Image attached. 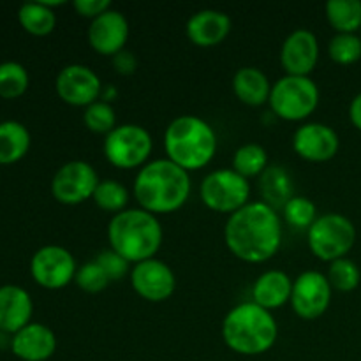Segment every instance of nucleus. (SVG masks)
<instances>
[{
  "instance_id": "32",
  "label": "nucleus",
  "mask_w": 361,
  "mask_h": 361,
  "mask_svg": "<svg viewBox=\"0 0 361 361\" xmlns=\"http://www.w3.org/2000/svg\"><path fill=\"white\" fill-rule=\"evenodd\" d=\"M328 55L338 66H353L361 59L358 34H335L328 42Z\"/></svg>"
},
{
  "instance_id": "40",
  "label": "nucleus",
  "mask_w": 361,
  "mask_h": 361,
  "mask_svg": "<svg viewBox=\"0 0 361 361\" xmlns=\"http://www.w3.org/2000/svg\"><path fill=\"white\" fill-rule=\"evenodd\" d=\"M360 37H361V32H360Z\"/></svg>"
},
{
  "instance_id": "4",
  "label": "nucleus",
  "mask_w": 361,
  "mask_h": 361,
  "mask_svg": "<svg viewBox=\"0 0 361 361\" xmlns=\"http://www.w3.org/2000/svg\"><path fill=\"white\" fill-rule=\"evenodd\" d=\"M164 231L157 215L143 208H129L113 215L108 224L109 249L137 264L155 257L162 245Z\"/></svg>"
},
{
  "instance_id": "36",
  "label": "nucleus",
  "mask_w": 361,
  "mask_h": 361,
  "mask_svg": "<svg viewBox=\"0 0 361 361\" xmlns=\"http://www.w3.org/2000/svg\"><path fill=\"white\" fill-rule=\"evenodd\" d=\"M73 7L81 18H87L92 21L111 9V2L109 0H74Z\"/></svg>"
},
{
  "instance_id": "8",
  "label": "nucleus",
  "mask_w": 361,
  "mask_h": 361,
  "mask_svg": "<svg viewBox=\"0 0 361 361\" xmlns=\"http://www.w3.org/2000/svg\"><path fill=\"white\" fill-rule=\"evenodd\" d=\"M154 150L152 134L137 123L116 126L104 136L102 154L106 161L118 169L143 168Z\"/></svg>"
},
{
  "instance_id": "38",
  "label": "nucleus",
  "mask_w": 361,
  "mask_h": 361,
  "mask_svg": "<svg viewBox=\"0 0 361 361\" xmlns=\"http://www.w3.org/2000/svg\"><path fill=\"white\" fill-rule=\"evenodd\" d=\"M349 120L361 133V94L356 95L349 104Z\"/></svg>"
},
{
  "instance_id": "17",
  "label": "nucleus",
  "mask_w": 361,
  "mask_h": 361,
  "mask_svg": "<svg viewBox=\"0 0 361 361\" xmlns=\"http://www.w3.org/2000/svg\"><path fill=\"white\" fill-rule=\"evenodd\" d=\"M319 60V41L307 28H296L282 42L281 66L289 76H310Z\"/></svg>"
},
{
  "instance_id": "26",
  "label": "nucleus",
  "mask_w": 361,
  "mask_h": 361,
  "mask_svg": "<svg viewBox=\"0 0 361 361\" xmlns=\"http://www.w3.org/2000/svg\"><path fill=\"white\" fill-rule=\"evenodd\" d=\"M324 13L337 34L361 32V0H330L324 6Z\"/></svg>"
},
{
  "instance_id": "14",
  "label": "nucleus",
  "mask_w": 361,
  "mask_h": 361,
  "mask_svg": "<svg viewBox=\"0 0 361 361\" xmlns=\"http://www.w3.org/2000/svg\"><path fill=\"white\" fill-rule=\"evenodd\" d=\"M129 277L134 293L150 303L166 302L176 289L175 271L157 257L133 264Z\"/></svg>"
},
{
  "instance_id": "31",
  "label": "nucleus",
  "mask_w": 361,
  "mask_h": 361,
  "mask_svg": "<svg viewBox=\"0 0 361 361\" xmlns=\"http://www.w3.org/2000/svg\"><path fill=\"white\" fill-rule=\"evenodd\" d=\"M282 217L288 226L295 229H307L316 222L317 208L314 201L305 196H293L282 208Z\"/></svg>"
},
{
  "instance_id": "22",
  "label": "nucleus",
  "mask_w": 361,
  "mask_h": 361,
  "mask_svg": "<svg viewBox=\"0 0 361 361\" xmlns=\"http://www.w3.org/2000/svg\"><path fill=\"white\" fill-rule=\"evenodd\" d=\"M231 87L236 99L243 104L252 106V108L267 104L268 99H270L271 83L267 74L257 67H240L233 76Z\"/></svg>"
},
{
  "instance_id": "23",
  "label": "nucleus",
  "mask_w": 361,
  "mask_h": 361,
  "mask_svg": "<svg viewBox=\"0 0 361 361\" xmlns=\"http://www.w3.org/2000/svg\"><path fill=\"white\" fill-rule=\"evenodd\" d=\"M32 145L30 130L18 120L0 122V164H14L28 154Z\"/></svg>"
},
{
  "instance_id": "2",
  "label": "nucleus",
  "mask_w": 361,
  "mask_h": 361,
  "mask_svg": "<svg viewBox=\"0 0 361 361\" xmlns=\"http://www.w3.org/2000/svg\"><path fill=\"white\" fill-rule=\"evenodd\" d=\"M192 183L189 171L169 159L147 162L134 178L133 194L143 210L154 215L178 212L189 201Z\"/></svg>"
},
{
  "instance_id": "13",
  "label": "nucleus",
  "mask_w": 361,
  "mask_h": 361,
  "mask_svg": "<svg viewBox=\"0 0 361 361\" xmlns=\"http://www.w3.org/2000/svg\"><path fill=\"white\" fill-rule=\"evenodd\" d=\"M55 90L66 104L74 108H87L101 99L102 81L97 73L88 66L69 63L56 74Z\"/></svg>"
},
{
  "instance_id": "28",
  "label": "nucleus",
  "mask_w": 361,
  "mask_h": 361,
  "mask_svg": "<svg viewBox=\"0 0 361 361\" xmlns=\"http://www.w3.org/2000/svg\"><path fill=\"white\" fill-rule=\"evenodd\" d=\"M30 85V76L23 63L6 60L0 63V97L6 101L20 99Z\"/></svg>"
},
{
  "instance_id": "15",
  "label": "nucleus",
  "mask_w": 361,
  "mask_h": 361,
  "mask_svg": "<svg viewBox=\"0 0 361 361\" xmlns=\"http://www.w3.org/2000/svg\"><path fill=\"white\" fill-rule=\"evenodd\" d=\"M341 137L334 127L321 122H307L293 134V150L309 162H328L338 154Z\"/></svg>"
},
{
  "instance_id": "9",
  "label": "nucleus",
  "mask_w": 361,
  "mask_h": 361,
  "mask_svg": "<svg viewBox=\"0 0 361 361\" xmlns=\"http://www.w3.org/2000/svg\"><path fill=\"white\" fill-rule=\"evenodd\" d=\"M200 197L212 212L233 215L250 203V183L233 168L215 169L201 180Z\"/></svg>"
},
{
  "instance_id": "30",
  "label": "nucleus",
  "mask_w": 361,
  "mask_h": 361,
  "mask_svg": "<svg viewBox=\"0 0 361 361\" xmlns=\"http://www.w3.org/2000/svg\"><path fill=\"white\" fill-rule=\"evenodd\" d=\"M326 277L331 289L341 293H351L360 286L361 271L355 261L349 257H342V259L330 263Z\"/></svg>"
},
{
  "instance_id": "39",
  "label": "nucleus",
  "mask_w": 361,
  "mask_h": 361,
  "mask_svg": "<svg viewBox=\"0 0 361 361\" xmlns=\"http://www.w3.org/2000/svg\"><path fill=\"white\" fill-rule=\"evenodd\" d=\"M118 97V90L115 87H102V94H101V101L109 102L111 104L115 99Z\"/></svg>"
},
{
  "instance_id": "12",
  "label": "nucleus",
  "mask_w": 361,
  "mask_h": 361,
  "mask_svg": "<svg viewBox=\"0 0 361 361\" xmlns=\"http://www.w3.org/2000/svg\"><path fill=\"white\" fill-rule=\"evenodd\" d=\"M331 289L328 277L321 271L309 270L293 281L291 307L298 317L314 321L324 316L331 303Z\"/></svg>"
},
{
  "instance_id": "20",
  "label": "nucleus",
  "mask_w": 361,
  "mask_h": 361,
  "mask_svg": "<svg viewBox=\"0 0 361 361\" xmlns=\"http://www.w3.org/2000/svg\"><path fill=\"white\" fill-rule=\"evenodd\" d=\"M34 302L30 293L16 284L0 286V331L14 335L32 323Z\"/></svg>"
},
{
  "instance_id": "18",
  "label": "nucleus",
  "mask_w": 361,
  "mask_h": 361,
  "mask_svg": "<svg viewBox=\"0 0 361 361\" xmlns=\"http://www.w3.org/2000/svg\"><path fill=\"white\" fill-rule=\"evenodd\" d=\"M11 351L21 361H46L56 351V335L42 323L27 324L11 338Z\"/></svg>"
},
{
  "instance_id": "19",
  "label": "nucleus",
  "mask_w": 361,
  "mask_h": 361,
  "mask_svg": "<svg viewBox=\"0 0 361 361\" xmlns=\"http://www.w3.org/2000/svg\"><path fill=\"white\" fill-rule=\"evenodd\" d=\"M231 18L224 11L201 9L189 18L185 25L187 39L197 48H214L231 32Z\"/></svg>"
},
{
  "instance_id": "25",
  "label": "nucleus",
  "mask_w": 361,
  "mask_h": 361,
  "mask_svg": "<svg viewBox=\"0 0 361 361\" xmlns=\"http://www.w3.org/2000/svg\"><path fill=\"white\" fill-rule=\"evenodd\" d=\"M18 21L27 34L35 35V37H44L55 30L56 14L42 0L25 2L18 9Z\"/></svg>"
},
{
  "instance_id": "33",
  "label": "nucleus",
  "mask_w": 361,
  "mask_h": 361,
  "mask_svg": "<svg viewBox=\"0 0 361 361\" xmlns=\"http://www.w3.org/2000/svg\"><path fill=\"white\" fill-rule=\"evenodd\" d=\"M83 123L90 133L108 136V134L116 127L115 109H113V106L109 104V102H104L99 99L94 104L85 108Z\"/></svg>"
},
{
  "instance_id": "5",
  "label": "nucleus",
  "mask_w": 361,
  "mask_h": 361,
  "mask_svg": "<svg viewBox=\"0 0 361 361\" xmlns=\"http://www.w3.org/2000/svg\"><path fill=\"white\" fill-rule=\"evenodd\" d=\"M164 150L171 162L185 171L203 169L214 161L217 134L207 120L196 115L176 116L164 133Z\"/></svg>"
},
{
  "instance_id": "7",
  "label": "nucleus",
  "mask_w": 361,
  "mask_h": 361,
  "mask_svg": "<svg viewBox=\"0 0 361 361\" xmlns=\"http://www.w3.org/2000/svg\"><path fill=\"white\" fill-rule=\"evenodd\" d=\"M309 249L324 263L348 257L356 243V228L351 219L342 214H324L316 219L307 231Z\"/></svg>"
},
{
  "instance_id": "6",
  "label": "nucleus",
  "mask_w": 361,
  "mask_h": 361,
  "mask_svg": "<svg viewBox=\"0 0 361 361\" xmlns=\"http://www.w3.org/2000/svg\"><path fill=\"white\" fill-rule=\"evenodd\" d=\"M271 113L286 122L307 120L319 106V88L310 76H282L271 85Z\"/></svg>"
},
{
  "instance_id": "3",
  "label": "nucleus",
  "mask_w": 361,
  "mask_h": 361,
  "mask_svg": "<svg viewBox=\"0 0 361 361\" xmlns=\"http://www.w3.org/2000/svg\"><path fill=\"white\" fill-rule=\"evenodd\" d=\"M277 338L279 324L274 314L254 302L238 303L222 321V341L236 355H264Z\"/></svg>"
},
{
  "instance_id": "1",
  "label": "nucleus",
  "mask_w": 361,
  "mask_h": 361,
  "mask_svg": "<svg viewBox=\"0 0 361 361\" xmlns=\"http://www.w3.org/2000/svg\"><path fill=\"white\" fill-rule=\"evenodd\" d=\"M224 240L229 252L243 263H264L281 249V215L263 201H250L229 215L224 226Z\"/></svg>"
},
{
  "instance_id": "10",
  "label": "nucleus",
  "mask_w": 361,
  "mask_h": 361,
  "mask_svg": "<svg viewBox=\"0 0 361 361\" xmlns=\"http://www.w3.org/2000/svg\"><path fill=\"white\" fill-rule=\"evenodd\" d=\"M78 264L71 250L62 245H44L30 259V275L34 282L48 291L67 288L76 277Z\"/></svg>"
},
{
  "instance_id": "24",
  "label": "nucleus",
  "mask_w": 361,
  "mask_h": 361,
  "mask_svg": "<svg viewBox=\"0 0 361 361\" xmlns=\"http://www.w3.org/2000/svg\"><path fill=\"white\" fill-rule=\"evenodd\" d=\"M259 192L263 203L274 210L284 208V204L295 196L291 175L281 166H268L267 171L259 176Z\"/></svg>"
},
{
  "instance_id": "34",
  "label": "nucleus",
  "mask_w": 361,
  "mask_h": 361,
  "mask_svg": "<svg viewBox=\"0 0 361 361\" xmlns=\"http://www.w3.org/2000/svg\"><path fill=\"white\" fill-rule=\"evenodd\" d=\"M74 284H76L81 291L88 293V295H97V293L104 291L111 282H109L108 275L102 271V268L99 267L94 259L78 267Z\"/></svg>"
},
{
  "instance_id": "27",
  "label": "nucleus",
  "mask_w": 361,
  "mask_h": 361,
  "mask_svg": "<svg viewBox=\"0 0 361 361\" xmlns=\"http://www.w3.org/2000/svg\"><path fill=\"white\" fill-rule=\"evenodd\" d=\"M231 168L243 178H259L268 168V152L259 143H245L233 155Z\"/></svg>"
},
{
  "instance_id": "16",
  "label": "nucleus",
  "mask_w": 361,
  "mask_h": 361,
  "mask_svg": "<svg viewBox=\"0 0 361 361\" xmlns=\"http://www.w3.org/2000/svg\"><path fill=\"white\" fill-rule=\"evenodd\" d=\"M87 37L88 44L95 53L113 59L116 53L126 49V42L129 39V21L126 14L111 7L90 21Z\"/></svg>"
},
{
  "instance_id": "11",
  "label": "nucleus",
  "mask_w": 361,
  "mask_h": 361,
  "mask_svg": "<svg viewBox=\"0 0 361 361\" xmlns=\"http://www.w3.org/2000/svg\"><path fill=\"white\" fill-rule=\"evenodd\" d=\"M99 182L94 166L85 161H69L53 175L51 196L60 204L76 207L94 197Z\"/></svg>"
},
{
  "instance_id": "35",
  "label": "nucleus",
  "mask_w": 361,
  "mask_h": 361,
  "mask_svg": "<svg viewBox=\"0 0 361 361\" xmlns=\"http://www.w3.org/2000/svg\"><path fill=\"white\" fill-rule=\"evenodd\" d=\"M95 263L102 268L106 275H108L109 282L122 281L126 275L130 274V263L123 259L120 254H116L113 249H104L97 254Z\"/></svg>"
},
{
  "instance_id": "21",
  "label": "nucleus",
  "mask_w": 361,
  "mask_h": 361,
  "mask_svg": "<svg viewBox=\"0 0 361 361\" xmlns=\"http://www.w3.org/2000/svg\"><path fill=\"white\" fill-rule=\"evenodd\" d=\"M293 279L282 270H267L252 286V302L267 310H275L291 302Z\"/></svg>"
},
{
  "instance_id": "29",
  "label": "nucleus",
  "mask_w": 361,
  "mask_h": 361,
  "mask_svg": "<svg viewBox=\"0 0 361 361\" xmlns=\"http://www.w3.org/2000/svg\"><path fill=\"white\" fill-rule=\"evenodd\" d=\"M92 201L102 212L116 215L126 210L127 203H129V190L118 180H101L97 189H95Z\"/></svg>"
},
{
  "instance_id": "37",
  "label": "nucleus",
  "mask_w": 361,
  "mask_h": 361,
  "mask_svg": "<svg viewBox=\"0 0 361 361\" xmlns=\"http://www.w3.org/2000/svg\"><path fill=\"white\" fill-rule=\"evenodd\" d=\"M113 69L120 74V76H133L137 69V59L133 51L129 49H122L120 53H116L111 59Z\"/></svg>"
}]
</instances>
